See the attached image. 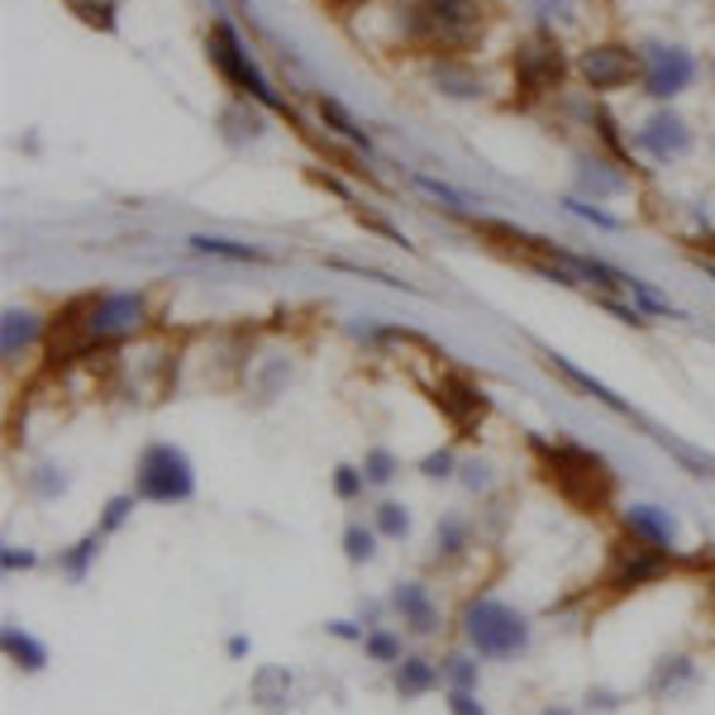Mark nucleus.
I'll use <instances>...</instances> for the list:
<instances>
[{
    "instance_id": "a211bd4d",
    "label": "nucleus",
    "mask_w": 715,
    "mask_h": 715,
    "mask_svg": "<svg viewBox=\"0 0 715 715\" xmlns=\"http://www.w3.org/2000/svg\"><path fill=\"white\" fill-rule=\"evenodd\" d=\"M320 114H324V124H334L339 134L349 139V143H358V148H363V153L372 148V139H367L363 129H358V124L349 120V114H343V106H339V100H320Z\"/></svg>"
},
{
    "instance_id": "e433bc0d",
    "label": "nucleus",
    "mask_w": 715,
    "mask_h": 715,
    "mask_svg": "<svg viewBox=\"0 0 715 715\" xmlns=\"http://www.w3.org/2000/svg\"><path fill=\"white\" fill-rule=\"evenodd\" d=\"M468 472V486H486V468H463Z\"/></svg>"
},
{
    "instance_id": "c9c22d12",
    "label": "nucleus",
    "mask_w": 715,
    "mask_h": 715,
    "mask_svg": "<svg viewBox=\"0 0 715 715\" xmlns=\"http://www.w3.org/2000/svg\"><path fill=\"white\" fill-rule=\"evenodd\" d=\"M34 563V553H14V549H6V568H29Z\"/></svg>"
},
{
    "instance_id": "20e7f679",
    "label": "nucleus",
    "mask_w": 715,
    "mask_h": 715,
    "mask_svg": "<svg viewBox=\"0 0 715 715\" xmlns=\"http://www.w3.org/2000/svg\"><path fill=\"white\" fill-rule=\"evenodd\" d=\"M134 492L143 501H157V506H172V501H191L196 492V472H191V458L172 443H148L139 458V472H134Z\"/></svg>"
},
{
    "instance_id": "c85d7f7f",
    "label": "nucleus",
    "mask_w": 715,
    "mask_h": 715,
    "mask_svg": "<svg viewBox=\"0 0 715 715\" xmlns=\"http://www.w3.org/2000/svg\"><path fill=\"white\" fill-rule=\"evenodd\" d=\"M415 182H420V186H425V191H429V196H439V200H449V206H453V210H463V206H468V200H463V196H458V191H453V186H443V182H435V177H415Z\"/></svg>"
},
{
    "instance_id": "393cba45",
    "label": "nucleus",
    "mask_w": 715,
    "mask_h": 715,
    "mask_svg": "<svg viewBox=\"0 0 715 715\" xmlns=\"http://www.w3.org/2000/svg\"><path fill=\"white\" fill-rule=\"evenodd\" d=\"M96 549H100V535H86V539L77 543V549H72V553L63 558V568L72 572V578H81L86 563H91V558H96Z\"/></svg>"
},
{
    "instance_id": "f3484780",
    "label": "nucleus",
    "mask_w": 715,
    "mask_h": 715,
    "mask_svg": "<svg viewBox=\"0 0 715 715\" xmlns=\"http://www.w3.org/2000/svg\"><path fill=\"white\" fill-rule=\"evenodd\" d=\"M191 249H196V253H210V257H234V263H263V257H267V253H257V249H243V243L206 239V234H196Z\"/></svg>"
},
{
    "instance_id": "a878e982",
    "label": "nucleus",
    "mask_w": 715,
    "mask_h": 715,
    "mask_svg": "<svg viewBox=\"0 0 715 715\" xmlns=\"http://www.w3.org/2000/svg\"><path fill=\"white\" fill-rule=\"evenodd\" d=\"M435 539H439V549H443V553H449V558H453V553H463V549H468V529H463V520H443V525H439V535H435Z\"/></svg>"
},
{
    "instance_id": "bb28decb",
    "label": "nucleus",
    "mask_w": 715,
    "mask_h": 715,
    "mask_svg": "<svg viewBox=\"0 0 715 715\" xmlns=\"http://www.w3.org/2000/svg\"><path fill=\"white\" fill-rule=\"evenodd\" d=\"M367 653L382 658V663H400V644H396V635H386V629H372L367 635Z\"/></svg>"
},
{
    "instance_id": "9d476101",
    "label": "nucleus",
    "mask_w": 715,
    "mask_h": 715,
    "mask_svg": "<svg viewBox=\"0 0 715 715\" xmlns=\"http://www.w3.org/2000/svg\"><path fill=\"white\" fill-rule=\"evenodd\" d=\"M639 148L644 153H653L658 163H668V157H682L686 148H692V129H686L678 114H653V120H644V129H639Z\"/></svg>"
},
{
    "instance_id": "473e14b6",
    "label": "nucleus",
    "mask_w": 715,
    "mask_h": 715,
    "mask_svg": "<svg viewBox=\"0 0 715 715\" xmlns=\"http://www.w3.org/2000/svg\"><path fill=\"white\" fill-rule=\"evenodd\" d=\"M420 468L429 472V477H449V472H453V453H449V449H443V453H429Z\"/></svg>"
},
{
    "instance_id": "ddd939ff",
    "label": "nucleus",
    "mask_w": 715,
    "mask_h": 715,
    "mask_svg": "<svg viewBox=\"0 0 715 715\" xmlns=\"http://www.w3.org/2000/svg\"><path fill=\"white\" fill-rule=\"evenodd\" d=\"M439 400H443V410L453 415V425H468L472 415H482V392L468 382H458V377H449L439 386Z\"/></svg>"
},
{
    "instance_id": "72a5a7b5",
    "label": "nucleus",
    "mask_w": 715,
    "mask_h": 715,
    "mask_svg": "<svg viewBox=\"0 0 715 715\" xmlns=\"http://www.w3.org/2000/svg\"><path fill=\"white\" fill-rule=\"evenodd\" d=\"M449 711L453 715H486L477 701H472V692H449Z\"/></svg>"
},
{
    "instance_id": "7ed1b4c3",
    "label": "nucleus",
    "mask_w": 715,
    "mask_h": 715,
    "mask_svg": "<svg viewBox=\"0 0 715 715\" xmlns=\"http://www.w3.org/2000/svg\"><path fill=\"white\" fill-rule=\"evenodd\" d=\"M463 635L482 658H520L529 649V620L492 596L472 601L463 610Z\"/></svg>"
},
{
    "instance_id": "39448f33",
    "label": "nucleus",
    "mask_w": 715,
    "mask_h": 715,
    "mask_svg": "<svg viewBox=\"0 0 715 715\" xmlns=\"http://www.w3.org/2000/svg\"><path fill=\"white\" fill-rule=\"evenodd\" d=\"M210 63L224 72V81H229V86H239V91L257 96V100H263V106H272V110H286V100H282L277 91H272V81L253 67V57L243 53L239 34H234V29H229L224 20L210 29Z\"/></svg>"
},
{
    "instance_id": "4c0bfd02",
    "label": "nucleus",
    "mask_w": 715,
    "mask_h": 715,
    "mask_svg": "<svg viewBox=\"0 0 715 715\" xmlns=\"http://www.w3.org/2000/svg\"><path fill=\"white\" fill-rule=\"evenodd\" d=\"M543 715H572V711H563V706H553V711H543Z\"/></svg>"
},
{
    "instance_id": "6ab92c4d",
    "label": "nucleus",
    "mask_w": 715,
    "mask_h": 715,
    "mask_svg": "<svg viewBox=\"0 0 715 715\" xmlns=\"http://www.w3.org/2000/svg\"><path fill=\"white\" fill-rule=\"evenodd\" d=\"M549 363H553L558 372H563V377H572V382H578V386H586V392H592L596 400H606V406H610V410H625V400H620V396H610V392H606V386H601V382H592V377H586V372H578V367H572V363H568V358H558V353H549Z\"/></svg>"
},
{
    "instance_id": "f03ea898",
    "label": "nucleus",
    "mask_w": 715,
    "mask_h": 715,
    "mask_svg": "<svg viewBox=\"0 0 715 715\" xmlns=\"http://www.w3.org/2000/svg\"><path fill=\"white\" fill-rule=\"evenodd\" d=\"M406 34L429 53H463L482 34L477 0H420L406 10Z\"/></svg>"
},
{
    "instance_id": "b1692460",
    "label": "nucleus",
    "mask_w": 715,
    "mask_h": 715,
    "mask_svg": "<svg viewBox=\"0 0 715 715\" xmlns=\"http://www.w3.org/2000/svg\"><path fill=\"white\" fill-rule=\"evenodd\" d=\"M343 553H349V563H367V558H372V535L363 525L343 529Z\"/></svg>"
},
{
    "instance_id": "423d86ee",
    "label": "nucleus",
    "mask_w": 715,
    "mask_h": 715,
    "mask_svg": "<svg viewBox=\"0 0 715 715\" xmlns=\"http://www.w3.org/2000/svg\"><path fill=\"white\" fill-rule=\"evenodd\" d=\"M639 63H644V91H649L653 100L682 96L686 86H692V77H696L692 53L678 48V43H644Z\"/></svg>"
},
{
    "instance_id": "9b49d317",
    "label": "nucleus",
    "mask_w": 715,
    "mask_h": 715,
    "mask_svg": "<svg viewBox=\"0 0 715 715\" xmlns=\"http://www.w3.org/2000/svg\"><path fill=\"white\" fill-rule=\"evenodd\" d=\"M625 529L635 539L644 543H653V549H672V539H678V525H672V515L668 510H658V506H629L625 510Z\"/></svg>"
},
{
    "instance_id": "f704fd0d",
    "label": "nucleus",
    "mask_w": 715,
    "mask_h": 715,
    "mask_svg": "<svg viewBox=\"0 0 715 715\" xmlns=\"http://www.w3.org/2000/svg\"><path fill=\"white\" fill-rule=\"evenodd\" d=\"M539 14H568L572 10V0H535Z\"/></svg>"
},
{
    "instance_id": "aec40b11",
    "label": "nucleus",
    "mask_w": 715,
    "mask_h": 715,
    "mask_svg": "<svg viewBox=\"0 0 715 715\" xmlns=\"http://www.w3.org/2000/svg\"><path fill=\"white\" fill-rule=\"evenodd\" d=\"M439 668H443V678L453 682V692H472V686H477V663L463 658V653H449Z\"/></svg>"
},
{
    "instance_id": "f8f14e48",
    "label": "nucleus",
    "mask_w": 715,
    "mask_h": 715,
    "mask_svg": "<svg viewBox=\"0 0 715 715\" xmlns=\"http://www.w3.org/2000/svg\"><path fill=\"white\" fill-rule=\"evenodd\" d=\"M392 606L400 610V620H406V625L415 629V635H435L439 615H435V606H429V596H425V586H420V582H406V586H396Z\"/></svg>"
},
{
    "instance_id": "cd10ccee",
    "label": "nucleus",
    "mask_w": 715,
    "mask_h": 715,
    "mask_svg": "<svg viewBox=\"0 0 715 715\" xmlns=\"http://www.w3.org/2000/svg\"><path fill=\"white\" fill-rule=\"evenodd\" d=\"M363 472H367V482H392L396 477V458L386 453V449H377V453H367Z\"/></svg>"
},
{
    "instance_id": "4468645a",
    "label": "nucleus",
    "mask_w": 715,
    "mask_h": 715,
    "mask_svg": "<svg viewBox=\"0 0 715 715\" xmlns=\"http://www.w3.org/2000/svg\"><path fill=\"white\" fill-rule=\"evenodd\" d=\"M439 672L429 658H400V668H396V692L400 696H420L429 692V686H439Z\"/></svg>"
},
{
    "instance_id": "c756f323",
    "label": "nucleus",
    "mask_w": 715,
    "mask_h": 715,
    "mask_svg": "<svg viewBox=\"0 0 715 715\" xmlns=\"http://www.w3.org/2000/svg\"><path fill=\"white\" fill-rule=\"evenodd\" d=\"M129 510H134V496H114L110 506H106V525H100V529H120Z\"/></svg>"
},
{
    "instance_id": "2f4dec72",
    "label": "nucleus",
    "mask_w": 715,
    "mask_h": 715,
    "mask_svg": "<svg viewBox=\"0 0 715 715\" xmlns=\"http://www.w3.org/2000/svg\"><path fill=\"white\" fill-rule=\"evenodd\" d=\"M563 206H568V210H578V215H586V220H592V224H606V229H615V220H610V215H606V210H596V206H586V200H578V196H568V200H563Z\"/></svg>"
},
{
    "instance_id": "dca6fc26",
    "label": "nucleus",
    "mask_w": 715,
    "mask_h": 715,
    "mask_svg": "<svg viewBox=\"0 0 715 715\" xmlns=\"http://www.w3.org/2000/svg\"><path fill=\"white\" fill-rule=\"evenodd\" d=\"M34 339H38V320H34V315H29V310H10L6 315V358L29 349Z\"/></svg>"
},
{
    "instance_id": "412c9836",
    "label": "nucleus",
    "mask_w": 715,
    "mask_h": 715,
    "mask_svg": "<svg viewBox=\"0 0 715 715\" xmlns=\"http://www.w3.org/2000/svg\"><path fill=\"white\" fill-rule=\"evenodd\" d=\"M578 177H582L586 191H620V186H625L620 172H606V163H596V157H592V163H582V167H578Z\"/></svg>"
},
{
    "instance_id": "5701e85b",
    "label": "nucleus",
    "mask_w": 715,
    "mask_h": 715,
    "mask_svg": "<svg viewBox=\"0 0 715 715\" xmlns=\"http://www.w3.org/2000/svg\"><path fill=\"white\" fill-rule=\"evenodd\" d=\"M377 529H382L386 539H406V529H410L406 506H396V501H386V506H377Z\"/></svg>"
},
{
    "instance_id": "2eb2a0df",
    "label": "nucleus",
    "mask_w": 715,
    "mask_h": 715,
    "mask_svg": "<svg viewBox=\"0 0 715 715\" xmlns=\"http://www.w3.org/2000/svg\"><path fill=\"white\" fill-rule=\"evenodd\" d=\"M6 653H10L20 668H29V672H38L43 663H48V653H43V644H38V639H29L20 625H6Z\"/></svg>"
},
{
    "instance_id": "f257e3e1",
    "label": "nucleus",
    "mask_w": 715,
    "mask_h": 715,
    "mask_svg": "<svg viewBox=\"0 0 715 715\" xmlns=\"http://www.w3.org/2000/svg\"><path fill=\"white\" fill-rule=\"evenodd\" d=\"M535 449L549 458V482L563 492L572 506H582V510H596V506H606L610 492H615V472L610 463L601 453L592 449H578V443H535Z\"/></svg>"
},
{
    "instance_id": "4be33fe9",
    "label": "nucleus",
    "mask_w": 715,
    "mask_h": 715,
    "mask_svg": "<svg viewBox=\"0 0 715 715\" xmlns=\"http://www.w3.org/2000/svg\"><path fill=\"white\" fill-rule=\"evenodd\" d=\"M439 91H449V96H482V77H468V72H458V67H439Z\"/></svg>"
},
{
    "instance_id": "1a4fd4ad",
    "label": "nucleus",
    "mask_w": 715,
    "mask_h": 715,
    "mask_svg": "<svg viewBox=\"0 0 715 715\" xmlns=\"http://www.w3.org/2000/svg\"><path fill=\"white\" fill-rule=\"evenodd\" d=\"M635 63L639 57L620 48V43H601V48H586L582 53V77L592 81V91H615L635 77Z\"/></svg>"
},
{
    "instance_id": "7c9ffc66",
    "label": "nucleus",
    "mask_w": 715,
    "mask_h": 715,
    "mask_svg": "<svg viewBox=\"0 0 715 715\" xmlns=\"http://www.w3.org/2000/svg\"><path fill=\"white\" fill-rule=\"evenodd\" d=\"M358 486H363V472H353V468H339L334 472V492L349 501V496H358Z\"/></svg>"
},
{
    "instance_id": "0eeeda50",
    "label": "nucleus",
    "mask_w": 715,
    "mask_h": 715,
    "mask_svg": "<svg viewBox=\"0 0 715 715\" xmlns=\"http://www.w3.org/2000/svg\"><path fill=\"white\" fill-rule=\"evenodd\" d=\"M515 77H520L525 96H543L563 81V53L549 38H529L520 53H515Z\"/></svg>"
},
{
    "instance_id": "6e6552de",
    "label": "nucleus",
    "mask_w": 715,
    "mask_h": 715,
    "mask_svg": "<svg viewBox=\"0 0 715 715\" xmlns=\"http://www.w3.org/2000/svg\"><path fill=\"white\" fill-rule=\"evenodd\" d=\"M668 568V553L653 549V543H644L629 535V543L615 549V563H610V586H639V582H653L658 572Z\"/></svg>"
}]
</instances>
